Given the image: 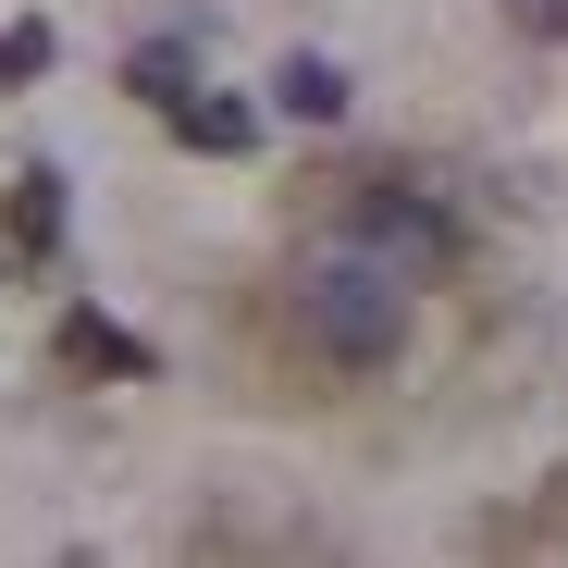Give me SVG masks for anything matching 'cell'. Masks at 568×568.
I'll use <instances>...</instances> for the list:
<instances>
[{"instance_id":"obj_3","label":"cell","mask_w":568,"mask_h":568,"mask_svg":"<svg viewBox=\"0 0 568 568\" xmlns=\"http://www.w3.org/2000/svg\"><path fill=\"white\" fill-rule=\"evenodd\" d=\"M0 247H13V260H50V247H62V173H50V161L13 173V199H0Z\"/></svg>"},{"instance_id":"obj_4","label":"cell","mask_w":568,"mask_h":568,"mask_svg":"<svg viewBox=\"0 0 568 568\" xmlns=\"http://www.w3.org/2000/svg\"><path fill=\"white\" fill-rule=\"evenodd\" d=\"M62 371H87V384H149V346L124 322H100V310H74L62 322Z\"/></svg>"},{"instance_id":"obj_2","label":"cell","mask_w":568,"mask_h":568,"mask_svg":"<svg viewBox=\"0 0 568 568\" xmlns=\"http://www.w3.org/2000/svg\"><path fill=\"white\" fill-rule=\"evenodd\" d=\"M334 235H358L371 260H396L408 284H433V272L457 260V223H445V211L420 199V185H358V199H346V223H334Z\"/></svg>"},{"instance_id":"obj_8","label":"cell","mask_w":568,"mask_h":568,"mask_svg":"<svg viewBox=\"0 0 568 568\" xmlns=\"http://www.w3.org/2000/svg\"><path fill=\"white\" fill-rule=\"evenodd\" d=\"M26 74H50V26H13V38H0V87H26Z\"/></svg>"},{"instance_id":"obj_7","label":"cell","mask_w":568,"mask_h":568,"mask_svg":"<svg viewBox=\"0 0 568 568\" xmlns=\"http://www.w3.org/2000/svg\"><path fill=\"white\" fill-rule=\"evenodd\" d=\"M124 87H136L149 112H173V100H185V50H136V62H124Z\"/></svg>"},{"instance_id":"obj_6","label":"cell","mask_w":568,"mask_h":568,"mask_svg":"<svg viewBox=\"0 0 568 568\" xmlns=\"http://www.w3.org/2000/svg\"><path fill=\"white\" fill-rule=\"evenodd\" d=\"M272 100L297 112V124H334V112H346V74H334V62H284V74H272Z\"/></svg>"},{"instance_id":"obj_1","label":"cell","mask_w":568,"mask_h":568,"mask_svg":"<svg viewBox=\"0 0 568 568\" xmlns=\"http://www.w3.org/2000/svg\"><path fill=\"white\" fill-rule=\"evenodd\" d=\"M297 334L334 358V371H396L408 358V310H420V284L396 272V260H371L358 235H322L310 260H297Z\"/></svg>"},{"instance_id":"obj_5","label":"cell","mask_w":568,"mask_h":568,"mask_svg":"<svg viewBox=\"0 0 568 568\" xmlns=\"http://www.w3.org/2000/svg\"><path fill=\"white\" fill-rule=\"evenodd\" d=\"M173 136H185V149H247L260 112H247V100H211V87H185V100H173Z\"/></svg>"}]
</instances>
